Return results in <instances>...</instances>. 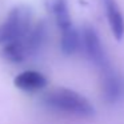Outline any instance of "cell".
Returning a JSON list of instances; mask_svg holds the SVG:
<instances>
[{
	"label": "cell",
	"instance_id": "3957f363",
	"mask_svg": "<svg viewBox=\"0 0 124 124\" xmlns=\"http://www.w3.org/2000/svg\"><path fill=\"white\" fill-rule=\"evenodd\" d=\"M81 46L84 47L87 56L89 57L92 63L101 70L109 67L108 65V59L105 55L104 47L101 44L99 35L92 27H84L81 32Z\"/></svg>",
	"mask_w": 124,
	"mask_h": 124
},
{
	"label": "cell",
	"instance_id": "ba28073f",
	"mask_svg": "<svg viewBox=\"0 0 124 124\" xmlns=\"http://www.w3.org/2000/svg\"><path fill=\"white\" fill-rule=\"evenodd\" d=\"M81 46V35L78 32L75 27H70L67 30L62 31V38H60V48L64 55L76 54Z\"/></svg>",
	"mask_w": 124,
	"mask_h": 124
},
{
	"label": "cell",
	"instance_id": "7a4b0ae2",
	"mask_svg": "<svg viewBox=\"0 0 124 124\" xmlns=\"http://www.w3.org/2000/svg\"><path fill=\"white\" fill-rule=\"evenodd\" d=\"M32 12L27 6H17L0 24V44H6L23 38L32 28Z\"/></svg>",
	"mask_w": 124,
	"mask_h": 124
},
{
	"label": "cell",
	"instance_id": "8992f818",
	"mask_svg": "<svg viewBox=\"0 0 124 124\" xmlns=\"http://www.w3.org/2000/svg\"><path fill=\"white\" fill-rule=\"evenodd\" d=\"M103 6L105 9L108 24L111 32L116 38V40H121L124 38V16L116 0H103Z\"/></svg>",
	"mask_w": 124,
	"mask_h": 124
},
{
	"label": "cell",
	"instance_id": "5b68a950",
	"mask_svg": "<svg viewBox=\"0 0 124 124\" xmlns=\"http://www.w3.org/2000/svg\"><path fill=\"white\" fill-rule=\"evenodd\" d=\"M14 84L16 88L24 92H36L46 88L48 80L39 71H23L15 76Z\"/></svg>",
	"mask_w": 124,
	"mask_h": 124
},
{
	"label": "cell",
	"instance_id": "52a82bcc",
	"mask_svg": "<svg viewBox=\"0 0 124 124\" xmlns=\"http://www.w3.org/2000/svg\"><path fill=\"white\" fill-rule=\"evenodd\" d=\"M104 78H103V91L104 95L109 101H116L123 96L124 84L123 79L113 72L109 67L104 68Z\"/></svg>",
	"mask_w": 124,
	"mask_h": 124
},
{
	"label": "cell",
	"instance_id": "277c9868",
	"mask_svg": "<svg viewBox=\"0 0 124 124\" xmlns=\"http://www.w3.org/2000/svg\"><path fill=\"white\" fill-rule=\"evenodd\" d=\"M47 39V27L43 22L35 24L23 38L17 39V44L20 46L22 51L24 52L25 57H30L32 55H36L44 46Z\"/></svg>",
	"mask_w": 124,
	"mask_h": 124
},
{
	"label": "cell",
	"instance_id": "6da1fadb",
	"mask_svg": "<svg viewBox=\"0 0 124 124\" xmlns=\"http://www.w3.org/2000/svg\"><path fill=\"white\" fill-rule=\"evenodd\" d=\"M43 103L54 111L80 117H88L95 113V107L84 95L70 88H54L43 96Z\"/></svg>",
	"mask_w": 124,
	"mask_h": 124
},
{
	"label": "cell",
	"instance_id": "9c48e42d",
	"mask_svg": "<svg viewBox=\"0 0 124 124\" xmlns=\"http://www.w3.org/2000/svg\"><path fill=\"white\" fill-rule=\"evenodd\" d=\"M52 9H54L56 24L60 30L64 31L67 28L72 27V20H71V15L70 11H68V6L65 0H54Z\"/></svg>",
	"mask_w": 124,
	"mask_h": 124
}]
</instances>
